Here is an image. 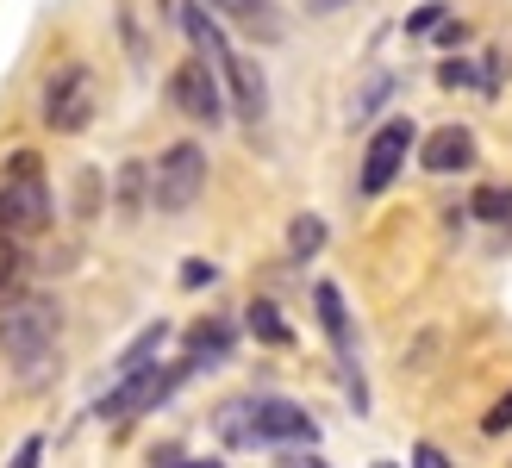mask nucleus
<instances>
[{
  "label": "nucleus",
  "mask_w": 512,
  "mask_h": 468,
  "mask_svg": "<svg viewBox=\"0 0 512 468\" xmlns=\"http://www.w3.org/2000/svg\"><path fill=\"white\" fill-rule=\"evenodd\" d=\"M57 337H63V312L57 300H7L0 306V356L19 362V375H38L50 350H57Z\"/></svg>",
  "instance_id": "obj_1"
},
{
  "label": "nucleus",
  "mask_w": 512,
  "mask_h": 468,
  "mask_svg": "<svg viewBox=\"0 0 512 468\" xmlns=\"http://www.w3.org/2000/svg\"><path fill=\"white\" fill-rule=\"evenodd\" d=\"M50 225V181H44V156L38 150H13L0 169V231L13 238H38Z\"/></svg>",
  "instance_id": "obj_2"
},
{
  "label": "nucleus",
  "mask_w": 512,
  "mask_h": 468,
  "mask_svg": "<svg viewBox=\"0 0 512 468\" xmlns=\"http://www.w3.org/2000/svg\"><path fill=\"white\" fill-rule=\"evenodd\" d=\"M188 375H194L188 356H182V362H144V369H125L119 387L100 400V419H119V425H125V419H138V412H157Z\"/></svg>",
  "instance_id": "obj_3"
},
{
  "label": "nucleus",
  "mask_w": 512,
  "mask_h": 468,
  "mask_svg": "<svg viewBox=\"0 0 512 468\" xmlns=\"http://www.w3.org/2000/svg\"><path fill=\"white\" fill-rule=\"evenodd\" d=\"M200 188H207V150L200 144H169L163 150V163L150 169V206L157 213H169V219H182L188 206L200 200Z\"/></svg>",
  "instance_id": "obj_4"
},
{
  "label": "nucleus",
  "mask_w": 512,
  "mask_h": 468,
  "mask_svg": "<svg viewBox=\"0 0 512 468\" xmlns=\"http://www.w3.org/2000/svg\"><path fill=\"white\" fill-rule=\"evenodd\" d=\"M94 107H100V88H94V69L88 63H63L57 75L44 82V125L57 138H75L94 125Z\"/></svg>",
  "instance_id": "obj_5"
},
{
  "label": "nucleus",
  "mask_w": 512,
  "mask_h": 468,
  "mask_svg": "<svg viewBox=\"0 0 512 468\" xmlns=\"http://www.w3.org/2000/svg\"><path fill=\"white\" fill-rule=\"evenodd\" d=\"M163 94H169V107L182 113V119H194V125H219V119H225V100H219V69H213L207 57L175 63V69H169V82H163Z\"/></svg>",
  "instance_id": "obj_6"
},
{
  "label": "nucleus",
  "mask_w": 512,
  "mask_h": 468,
  "mask_svg": "<svg viewBox=\"0 0 512 468\" xmlns=\"http://www.w3.org/2000/svg\"><path fill=\"white\" fill-rule=\"evenodd\" d=\"M413 144H419V125L413 119H388L369 138V150H363V175H356V188H363V194H388L400 181V169H406V156H413Z\"/></svg>",
  "instance_id": "obj_7"
},
{
  "label": "nucleus",
  "mask_w": 512,
  "mask_h": 468,
  "mask_svg": "<svg viewBox=\"0 0 512 468\" xmlns=\"http://www.w3.org/2000/svg\"><path fill=\"white\" fill-rule=\"evenodd\" d=\"M313 306H319V325H325V337H331V350H338V362H344V387H350V400H356V412H363V406H369V387H363V369H356V337H350L344 294L331 288V281H319V288H313Z\"/></svg>",
  "instance_id": "obj_8"
},
{
  "label": "nucleus",
  "mask_w": 512,
  "mask_h": 468,
  "mask_svg": "<svg viewBox=\"0 0 512 468\" xmlns=\"http://www.w3.org/2000/svg\"><path fill=\"white\" fill-rule=\"evenodd\" d=\"M250 431H256V444H313L319 425H313V412L294 406V400H250Z\"/></svg>",
  "instance_id": "obj_9"
},
{
  "label": "nucleus",
  "mask_w": 512,
  "mask_h": 468,
  "mask_svg": "<svg viewBox=\"0 0 512 468\" xmlns=\"http://www.w3.org/2000/svg\"><path fill=\"white\" fill-rule=\"evenodd\" d=\"M219 75L232 82V113H238L244 125H263V119H269V82H263V69L232 50V57L219 63Z\"/></svg>",
  "instance_id": "obj_10"
},
{
  "label": "nucleus",
  "mask_w": 512,
  "mask_h": 468,
  "mask_svg": "<svg viewBox=\"0 0 512 468\" xmlns=\"http://www.w3.org/2000/svg\"><path fill=\"white\" fill-rule=\"evenodd\" d=\"M419 169H431V175L475 169V132H469V125H438V132L419 144Z\"/></svg>",
  "instance_id": "obj_11"
},
{
  "label": "nucleus",
  "mask_w": 512,
  "mask_h": 468,
  "mask_svg": "<svg viewBox=\"0 0 512 468\" xmlns=\"http://www.w3.org/2000/svg\"><path fill=\"white\" fill-rule=\"evenodd\" d=\"M232 344H238V325L232 319H200L182 337V356H188V369H219V362L232 356Z\"/></svg>",
  "instance_id": "obj_12"
},
{
  "label": "nucleus",
  "mask_w": 512,
  "mask_h": 468,
  "mask_svg": "<svg viewBox=\"0 0 512 468\" xmlns=\"http://www.w3.org/2000/svg\"><path fill=\"white\" fill-rule=\"evenodd\" d=\"M207 7L219 13V25H238V32H250L256 44H275L281 38V19L269 0H207Z\"/></svg>",
  "instance_id": "obj_13"
},
{
  "label": "nucleus",
  "mask_w": 512,
  "mask_h": 468,
  "mask_svg": "<svg viewBox=\"0 0 512 468\" xmlns=\"http://www.w3.org/2000/svg\"><path fill=\"white\" fill-rule=\"evenodd\" d=\"M144 206H150V163H119V181H113V213L132 225V219H144Z\"/></svg>",
  "instance_id": "obj_14"
},
{
  "label": "nucleus",
  "mask_w": 512,
  "mask_h": 468,
  "mask_svg": "<svg viewBox=\"0 0 512 468\" xmlns=\"http://www.w3.org/2000/svg\"><path fill=\"white\" fill-rule=\"evenodd\" d=\"M244 331H250L263 350H288V344H294V325L281 319L275 300H250V306H244Z\"/></svg>",
  "instance_id": "obj_15"
},
{
  "label": "nucleus",
  "mask_w": 512,
  "mask_h": 468,
  "mask_svg": "<svg viewBox=\"0 0 512 468\" xmlns=\"http://www.w3.org/2000/svg\"><path fill=\"white\" fill-rule=\"evenodd\" d=\"M25 275H32V256H25V238L0 231V306L25 294Z\"/></svg>",
  "instance_id": "obj_16"
},
{
  "label": "nucleus",
  "mask_w": 512,
  "mask_h": 468,
  "mask_svg": "<svg viewBox=\"0 0 512 468\" xmlns=\"http://www.w3.org/2000/svg\"><path fill=\"white\" fill-rule=\"evenodd\" d=\"M319 250H325V219L319 213H294V225H288V263H313Z\"/></svg>",
  "instance_id": "obj_17"
},
{
  "label": "nucleus",
  "mask_w": 512,
  "mask_h": 468,
  "mask_svg": "<svg viewBox=\"0 0 512 468\" xmlns=\"http://www.w3.org/2000/svg\"><path fill=\"white\" fill-rule=\"evenodd\" d=\"M163 344H169V325H163V319H157V325H144L132 344L119 350V375H125V369H144L150 356H163Z\"/></svg>",
  "instance_id": "obj_18"
},
{
  "label": "nucleus",
  "mask_w": 512,
  "mask_h": 468,
  "mask_svg": "<svg viewBox=\"0 0 512 468\" xmlns=\"http://www.w3.org/2000/svg\"><path fill=\"white\" fill-rule=\"evenodd\" d=\"M219 444H232V450L256 444V431H250V400H225V406H219Z\"/></svg>",
  "instance_id": "obj_19"
},
{
  "label": "nucleus",
  "mask_w": 512,
  "mask_h": 468,
  "mask_svg": "<svg viewBox=\"0 0 512 468\" xmlns=\"http://www.w3.org/2000/svg\"><path fill=\"white\" fill-rule=\"evenodd\" d=\"M469 213H481V219H512V188H481L469 200Z\"/></svg>",
  "instance_id": "obj_20"
},
{
  "label": "nucleus",
  "mask_w": 512,
  "mask_h": 468,
  "mask_svg": "<svg viewBox=\"0 0 512 468\" xmlns=\"http://www.w3.org/2000/svg\"><path fill=\"white\" fill-rule=\"evenodd\" d=\"M213 281H219V269L207 263V256H188V263H182V288L194 294V288H213Z\"/></svg>",
  "instance_id": "obj_21"
},
{
  "label": "nucleus",
  "mask_w": 512,
  "mask_h": 468,
  "mask_svg": "<svg viewBox=\"0 0 512 468\" xmlns=\"http://www.w3.org/2000/svg\"><path fill=\"white\" fill-rule=\"evenodd\" d=\"M450 7H444V0H425V7L413 13V19H406V32H413V38H425V32H438V19H444Z\"/></svg>",
  "instance_id": "obj_22"
},
{
  "label": "nucleus",
  "mask_w": 512,
  "mask_h": 468,
  "mask_svg": "<svg viewBox=\"0 0 512 468\" xmlns=\"http://www.w3.org/2000/svg\"><path fill=\"white\" fill-rule=\"evenodd\" d=\"M481 431H488V437H500V431H512V387H506V394L494 400V412H488V419H481Z\"/></svg>",
  "instance_id": "obj_23"
},
{
  "label": "nucleus",
  "mask_w": 512,
  "mask_h": 468,
  "mask_svg": "<svg viewBox=\"0 0 512 468\" xmlns=\"http://www.w3.org/2000/svg\"><path fill=\"white\" fill-rule=\"evenodd\" d=\"M438 82H444V88H475V69L456 57V63H444V69H438Z\"/></svg>",
  "instance_id": "obj_24"
},
{
  "label": "nucleus",
  "mask_w": 512,
  "mask_h": 468,
  "mask_svg": "<svg viewBox=\"0 0 512 468\" xmlns=\"http://www.w3.org/2000/svg\"><path fill=\"white\" fill-rule=\"evenodd\" d=\"M500 69H512V63H506V50H488V75H481V88H488V94L500 88Z\"/></svg>",
  "instance_id": "obj_25"
},
{
  "label": "nucleus",
  "mask_w": 512,
  "mask_h": 468,
  "mask_svg": "<svg viewBox=\"0 0 512 468\" xmlns=\"http://www.w3.org/2000/svg\"><path fill=\"white\" fill-rule=\"evenodd\" d=\"M463 38H469V32H463V19H450V13H444V19H438V44H463Z\"/></svg>",
  "instance_id": "obj_26"
},
{
  "label": "nucleus",
  "mask_w": 512,
  "mask_h": 468,
  "mask_svg": "<svg viewBox=\"0 0 512 468\" xmlns=\"http://www.w3.org/2000/svg\"><path fill=\"white\" fill-rule=\"evenodd\" d=\"M38 450H44V437H25V444H19V456H13V462H19V468H32V462H38Z\"/></svg>",
  "instance_id": "obj_27"
},
{
  "label": "nucleus",
  "mask_w": 512,
  "mask_h": 468,
  "mask_svg": "<svg viewBox=\"0 0 512 468\" xmlns=\"http://www.w3.org/2000/svg\"><path fill=\"white\" fill-rule=\"evenodd\" d=\"M413 456H419V462H425V468H444V450H438V444H419V450H413Z\"/></svg>",
  "instance_id": "obj_28"
},
{
  "label": "nucleus",
  "mask_w": 512,
  "mask_h": 468,
  "mask_svg": "<svg viewBox=\"0 0 512 468\" xmlns=\"http://www.w3.org/2000/svg\"><path fill=\"white\" fill-rule=\"evenodd\" d=\"M344 0H306V13H338Z\"/></svg>",
  "instance_id": "obj_29"
}]
</instances>
